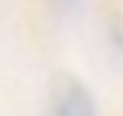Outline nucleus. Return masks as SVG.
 Masks as SVG:
<instances>
[{
  "label": "nucleus",
  "mask_w": 123,
  "mask_h": 116,
  "mask_svg": "<svg viewBox=\"0 0 123 116\" xmlns=\"http://www.w3.org/2000/svg\"><path fill=\"white\" fill-rule=\"evenodd\" d=\"M49 116H97V106L74 74L58 71L49 81Z\"/></svg>",
  "instance_id": "obj_1"
}]
</instances>
